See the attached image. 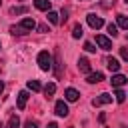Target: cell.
Here are the masks:
<instances>
[{"instance_id": "d6986e66", "label": "cell", "mask_w": 128, "mask_h": 128, "mask_svg": "<svg viewBox=\"0 0 128 128\" xmlns=\"http://www.w3.org/2000/svg\"><path fill=\"white\" fill-rule=\"evenodd\" d=\"M48 20H50L52 24H60V14L54 12V10H50V12H48Z\"/></svg>"}, {"instance_id": "2e32d148", "label": "cell", "mask_w": 128, "mask_h": 128, "mask_svg": "<svg viewBox=\"0 0 128 128\" xmlns=\"http://www.w3.org/2000/svg\"><path fill=\"white\" fill-rule=\"evenodd\" d=\"M116 26H120V28H124V30H128V16H124V14H118V18H116Z\"/></svg>"}, {"instance_id": "83f0119b", "label": "cell", "mask_w": 128, "mask_h": 128, "mask_svg": "<svg viewBox=\"0 0 128 128\" xmlns=\"http://www.w3.org/2000/svg\"><path fill=\"white\" fill-rule=\"evenodd\" d=\"M68 20V10H62L60 12V22H66Z\"/></svg>"}, {"instance_id": "7c38bea8", "label": "cell", "mask_w": 128, "mask_h": 128, "mask_svg": "<svg viewBox=\"0 0 128 128\" xmlns=\"http://www.w3.org/2000/svg\"><path fill=\"white\" fill-rule=\"evenodd\" d=\"M20 26H22L24 30H28V32H32V30L36 28V22H34L32 18H24V20L20 22Z\"/></svg>"}, {"instance_id": "e0dca14e", "label": "cell", "mask_w": 128, "mask_h": 128, "mask_svg": "<svg viewBox=\"0 0 128 128\" xmlns=\"http://www.w3.org/2000/svg\"><path fill=\"white\" fill-rule=\"evenodd\" d=\"M54 92H56V84L54 82H50V84H46L44 86V94L50 98V96H54Z\"/></svg>"}, {"instance_id": "484cf974", "label": "cell", "mask_w": 128, "mask_h": 128, "mask_svg": "<svg viewBox=\"0 0 128 128\" xmlns=\"http://www.w3.org/2000/svg\"><path fill=\"white\" fill-rule=\"evenodd\" d=\"M84 50H86V52H96V48H94L92 42H86V44H84Z\"/></svg>"}, {"instance_id": "4316f807", "label": "cell", "mask_w": 128, "mask_h": 128, "mask_svg": "<svg viewBox=\"0 0 128 128\" xmlns=\"http://www.w3.org/2000/svg\"><path fill=\"white\" fill-rule=\"evenodd\" d=\"M24 128H38V122H34V120H28V122L24 124Z\"/></svg>"}, {"instance_id": "30bf717a", "label": "cell", "mask_w": 128, "mask_h": 128, "mask_svg": "<svg viewBox=\"0 0 128 128\" xmlns=\"http://www.w3.org/2000/svg\"><path fill=\"white\" fill-rule=\"evenodd\" d=\"M106 66H108L110 72H118L120 70V62L116 58H106Z\"/></svg>"}, {"instance_id": "277c9868", "label": "cell", "mask_w": 128, "mask_h": 128, "mask_svg": "<svg viewBox=\"0 0 128 128\" xmlns=\"http://www.w3.org/2000/svg\"><path fill=\"white\" fill-rule=\"evenodd\" d=\"M112 102V96L110 94H106V92H102L98 98H94L92 100V106H102V104H110Z\"/></svg>"}, {"instance_id": "ba28073f", "label": "cell", "mask_w": 128, "mask_h": 128, "mask_svg": "<svg viewBox=\"0 0 128 128\" xmlns=\"http://www.w3.org/2000/svg\"><path fill=\"white\" fill-rule=\"evenodd\" d=\"M110 82H112V86H114V88H122V86L128 82V78H126V76H122V74H114Z\"/></svg>"}, {"instance_id": "d6a6232c", "label": "cell", "mask_w": 128, "mask_h": 128, "mask_svg": "<svg viewBox=\"0 0 128 128\" xmlns=\"http://www.w3.org/2000/svg\"><path fill=\"white\" fill-rule=\"evenodd\" d=\"M126 2H128V0H126Z\"/></svg>"}, {"instance_id": "9c48e42d", "label": "cell", "mask_w": 128, "mask_h": 128, "mask_svg": "<svg viewBox=\"0 0 128 128\" xmlns=\"http://www.w3.org/2000/svg\"><path fill=\"white\" fill-rule=\"evenodd\" d=\"M64 96H66V100H68V102H76V100L80 98V92H78L76 88H66Z\"/></svg>"}, {"instance_id": "1f68e13d", "label": "cell", "mask_w": 128, "mask_h": 128, "mask_svg": "<svg viewBox=\"0 0 128 128\" xmlns=\"http://www.w3.org/2000/svg\"><path fill=\"white\" fill-rule=\"evenodd\" d=\"M0 4H2V0H0Z\"/></svg>"}, {"instance_id": "ffe728a7", "label": "cell", "mask_w": 128, "mask_h": 128, "mask_svg": "<svg viewBox=\"0 0 128 128\" xmlns=\"http://www.w3.org/2000/svg\"><path fill=\"white\" fill-rule=\"evenodd\" d=\"M82 34H84L82 26H80V24H74V28H72V38H80Z\"/></svg>"}, {"instance_id": "9a60e30c", "label": "cell", "mask_w": 128, "mask_h": 128, "mask_svg": "<svg viewBox=\"0 0 128 128\" xmlns=\"http://www.w3.org/2000/svg\"><path fill=\"white\" fill-rule=\"evenodd\" d=\"M26 86H28V90H32V92H40V90H42V84H40L38 80H28Z\"/></svg>"}, {"instance_id": "7a4b0ae2", "label": "cell", "mask_w": 128, "mask_h": 128, "mask_svg": "<svg viewBox=\"0 0 128 128\" xmlns=\"http://www.w3.org/2000/svg\"><path fill=\"white\" fill-rule=\"evenodd\" d=\"M86 20H88V26H90V28H94V30H98V28H102V26H104V20H102L100 16H96V14H88V16H86Z\"/></svg>"}, {"instance_id": "d4e9b609", "label": "cell", "mask_w": 128, "mask_h": 128, "mask_svg": "<svg viewBox=\"0 0 128 128\" xmlns=\"http://www.w3.org/2000/svg\"><path fill=\"white\" fill-rule=\"evenodd\" d=\"M120 58L128 62V48H126V46H122V48H120Z\"/></svg>"}, {"instance_id": "5bb4252c", "label": "cell", "mask_w": 128, "mask_h": 128, "mask_svg": "<svg viewBox=\"0 0 128 128\" xmlns=\"http://www.w3.org/2000/svg\"><path fill=\"white\" fill-rule=\"evenodd\" d=\"M10 32H12L14 36H24V34H28V30H24L20 24H16V26H10Z\"/></svg>"}, {"instance_id": "f546056e", "label": "cell", "mask_w": 128, "mask_h": 128, "mask_svg": "<svg viewBox=\"0 0 128 128\" xmlns=\"http://www.w3.org/2000/svg\"><path fill=\"white\" fill-rule=\"evenodd\" d=\"M48 128H58V124H56V122H50V124H48Z\"/></svg>"}, {"instance_id": "52a82bcc", "label": "cell", "mask_w": 128, "mask_h": 128, "mask_svg": "<svg viewBox=\"0 0 128 128\" xmlns=\"http://www.w3.org/2000/svg\"><path fill=\"white\" fill-rule=\"evenodd\" d=\"M104 80V74L102 72H90L88 76H86V82L88 84H98V82H102Z\"/></svg>"}, {"instance_id": "8992f818", "label": "cell", "mask_w": 128, "mask_h": 128, "mask_svg": "<svg viewBox=\"0 0 128 128\" xmlns=\"http://www.w3.org/2000/svg\"><path fill=\"white\" fill-rule=\"evenodd\" d=\"M26 102H28V90H22V92H18V100H16V106H18V110H24V108H26Z\"/></svg>"}, {"instance_id": "8fae6325", "label": "cell", "mask_w": 128, "mask_h": 128, "mask_svg": "<svg viewBox=\"0 0 128 128\" xmlns=\"http://www.w3.org/2000/svg\"><path fill=\"white\" fill-rule=\"evenodd\" d=\"M34 6L38 8V10H44V12H50V0H34Z\"/></svg>"}, {"instance_id": "cb8c5ba5", "label": "cell", "mask_w": 128, "mask_h": 128, "mask_svg": "<svg viewBox=\"0 0 128 128\" xmlns=\"http://www.w3.org/2000/svg\"><path fill=\"white\" fill-rule=\"evenodd\" d=\"M108 34L114 38V36H118V26L116 24H108Z\"/></svg>"}, {"instance_id": "4dcf8cb0", "label": "cell", "mask_w": 128, "mask_h": 128, "mask_svg": "<svg viewBox=\"0 0 128 128\" xmlns=\"http://www.w3.org/2000/svg\"><path fill=\"white\" fill-rule=\"evenodd\" d=\"M2 90H4V82L0 80V94H2Z\"/></svg>"}, {"instance_id": "ac0fdd59", "label": "cell", "mask_w": 128, "mask_h": 128, "mask_svg": "<svg viewBox=\"0 0 128 128\" xmlns=\"http://www.w3.org/2000/svg\"><path fill=\"white\" fill-rule=\"evenodd\" d=\"M126 96H128V94H126L124 90L116 88V92H114V100H116V102H124V100H126Z\"/></svg>"}, {"instance_id": "4fadbf2b", "label": "cell", "mask_w": 128, "mask_h": 128, "mask_svg": "<svg viewBox=\"0 0 128 128\" xmlns=\"http://www.w3.org/2000/svg\"><path fill=\"white\" fill-rule=\"evenodd\" d=\"M78 68H80V72L90 74V62H88V58H80L78 60Z\"/></svg>"}, {"instance_id": "3957f363", "label": "cell", "mask_w": 128, "mask_h": 128, "mask_svg": "<svg viewBox=\"0 0 128 128\" xmlns=\"http://www.w3.org/2000/svg\"><path fill=\"white\" fill-rule=\"evenodd\" d=\"M96 44H98L102 50H112V40H110L108 36H102V34H98V36H96Z\"/></svg>"}, {"instance_id": "6da1fadb", "label": "cell", "mask_w": 128, "mask_h": 128, "mask_svg": "<svg viewBox=\"0 0 128 128\" xmlns=\"http://www.w3.org/2000/svg\"><path fill=\"white\" fill-rule=\"evenodd\" d=\"M38 66H40V70H44V72H48V70L52 68V56H50L46 50H42V52L38 54Z\"/></svg>"}, {"instance_id": "7402d4cb", "label": "cell", "mask_w": 128, "mask_h": 128, "mask_svg": "<svg viewBox=\"0 0 128 128\" xmlns=\"http://www.w3.org/2000/svg\"><path fill=\"white\" fill-rule=\"evenodd\" d=\"M20 126V118L14 114V116H10V120H8V128H18Z\"/></svg>"}, {"instance_id": "603a6c76", "label": "cell", "mask_w": 128, "mask_h": 128, "mask_svg": "<svg viewBox=\"0 0 128 128\" xmlns=\"http://www.w3.org/2000/svg\"><path fill=\"white\" fill-rule=\"evenodd\" d=\"M28 8L26 6H18V8H10V14H26Z\"/></svg>"}, {"instance_id": "5b68a950", "label": "cell", "mask_w": 128, "mask_h": 128, "mask_svg": "<svg viewBox=\"0 0 128 128\" xmlns=\"http://www.w3.org/2000/svg\"><path fill=\"white\" fill-rule=\"evenodd\" d=\"M54 112H56L58 116H68V104H66L64 100H58V102L54 104Z\"/></svg>"}, {"instance_id": "44dd1931", "label": "cell", "mask_w": 128, "mask_h": 128, "mask_svg": "<svg viewBox=\"0 0 128 128\" xmlns=\"http://www.w3.org/2000/svg\"><path fill=\"white\" fill-rule=\"evenodd\" d=\"M56 76L60 78V74H62V60H60V52H56Z\"/></svg>"}, {"instance_id": "f1b7e54d", "label": "cell", "mask_w": 128, "mask_h": 128, "mask_svg": "<svg viewBox=\"0 0 128 128\" xmlns=\"http://www.w3.org/2000/svg\"><path fill=\"white\" fill-rule=\"evenodd\" d=\"M38 32H48V26H46V24H40V26H38Z\"/></svg>"}]
</instances>
